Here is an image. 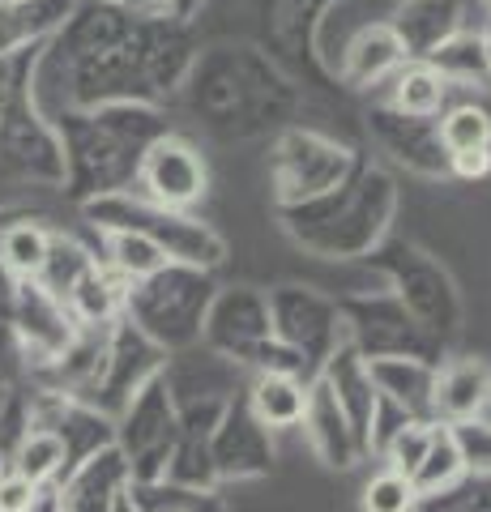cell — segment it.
Segmentation results:
<instances>
[{
	"instance_id": "obj_1",
	"label": "cell",
	"mask_w": 491,
	"mask_h": 512,
	"mask_svg": "<svg viewBox=\"0 0 491 512\" xmlns=\"http://www.w3.org/2000/svg\"><path fill=\"white\" fill-rule=\"evenodd\" d=\"M141 184H146V192L158 205H167V210H184V205L201 201L205 163H201V154L188 146V141L163 137V141H154L146 163H141Z\"/></svg>"
},
{
	"instance_id": "obj_2",
	"label": "cell",
	"mask_w": 491,
	"mask_h": 512,
	"mask_svg": "<svg viewBox=\"0 0 491 512\" xmlns=\"http://www.w3.org/2000/svg\"><path fill=\"white\" fill-rule=\"evenodd\" d=\"M432 406L449 423H470L491 406V367L483 359H457L436 376Z\"/></svg>"
},
{
	"instance_id": "obj_3",
	"label": "cell",
	"mask_w": 491,
	"mask_h": 512,
	"mask_svg": "<svg viewBox=\"0 0 491 512\" xmlns=\"http://www.w3.org/2000/svg\"><path fill=\"white\" fill-rule=\"evenodd\" d=\"M252 410L269 427H295L308 410V393L291 376H261L257 389H252Z\"/></svg>"
},
{
	"instance_id": "obj_4",
	"label": "cell",
	"mask_w": 491,
	"mask_h": 512,
	"mask_svg": "<svg viewBox=\"0 0 491 512\" xmlns=\"http://www.w3.org/2000/svg\"><path fill=\"white\" fill-rule=\"evenodd\" d=\"M445 77H440L432 64H410V69L398 73L393 82V107L402 116H436L440 103H445Z\"/></svg>"
},
{
	"instance_id": "obj_5",
	"label": "cell",
	"mask_w": 491,
	"mask_h": 512,
	"mask_svg": "<svg viewBox=\"0 0 491 512\" xmlns=\"http://www.w3.org/2000/svg\"><path fill=\"white\" fill-rule=\"evenodd\" d=\"M462 470H466L462 448H457V440H453V427H445V431H432V444H427L419 470L410 474V483H415L419 495H432V491H440V487L457 483V478H462Z\"/></svg>"
},
{
	"instance_id": "obj_6",
	"label": "cell",
	"mask_w": 491,
	"mask_h": 512,
	"mask_svg": "<svg viewBox=\"0 0 491 512\" xmlns=\"http://www.w3.org/2000/svg\"><path fill=\"white\" fill-rule=\"evenodd\" d=\"M47 256H52V235L35 222H18V227H9L0 235V261H5L13 274L22 278H39Z\"/></svg>"
},
{
	"instance_id": "obj_7",
	"label": "cell",
	"mask_w": 491,
	"mask_h": 512,
	"mask_svg": "<svg viewBox=\"0 0 491 512\" xmlns=\"http://www.w3.org/2000/svg\"><path fill=\"white\" fill-rule=\"evenodd\" d=\"M440 141L449 154L462 150H491V111L479 103H462L440 120Z\"/></svg>"
},
{
	"instance_id": "obj_8",
	"label": "cell",
	"mask_w": 491,
	"mask_h": 512,
	"mask_svg": "<svg viewBox=\"0 0 491 512\" xmlns=\"http://www.w3.org/2000/svg\"><path fill=\"white\" fill-rule=\"evenodd\" d=\"M112 261L124 278H154L167 265V252L146 231H116L112 235Z\"/></svg>"
},
{
	"instance_id": "obj_9",
	"label": "cell",
	"mask_w": 491,
	"mask_h": 512,
	"mask_svg": "<svg viewBox=\"0 0 491 512\" xmlns=\"http://www.w3.org/2000/svg\"><path fill=\"white\" fill-rule=\"evenodd\" d=\"M60 466H65V440L56 431H30L18 444V457H13V470L26 474L30 483H47Z\"/></svg>"
},
{
	"instance_id": "obj_10",
	"label": "cell",
	"mask_w": 491,
	"mask_h": 512,
	"mask_svg": "<svg viewBox=\"0 0 491 512\" xmlns=\"http://www.w3.org/2000/svg\"><path fill=\"white\" fill-rule=\"evenodd\" d=\"M402 60V39L389 35V30H368L359 35L355 52H351V77L355 82H368V77H380L385 69Z\"/></svg>"
},
{
	"instance_id": "obj_11",
	"label": "cell",
	"mask_w": 491,
	"mask_h": 512,
	"mask_svg": "<svg viewBox=\"0 0 491 512\" xmlns=\"http://www.w3.org/2000/svg\"><path fill=\"white\" fill-rule=\"evenodd\" d=\"M415 500H419V491H415V483H410L406 474L380 470L372 483L363 487L359 508L363 512H410V508H415Z\"/></svg>"
},
{
	"instance_id": "obj_12",
	"label": "cell",
	"mask_w": 491,
	"mask_h": 512,
	"mask_svg": "<svg viewBox=\"0 0 491 512\" xmlns=\"http://www.w3.org/2000/svg\"><path fill=\"white\" fill-rule=\"evenodd\" d=\"M432 431L436 427H423V423H406L398 427V436L389 440V470H398V474H415L419 470V461L427 453V444H432Z\"/></svg>"
},
{
	"instance_id": "obj_13",
	"label": "cell",
	"mask_w": 491,
	"mask_h": 512,
	"mask_svg": "<svg viewBox=\"0 0 491 512\" xmlns=\"http://www.w3.org/2000/svg\"><path fill=\"white\" fill-rule=\"evenodd\" d=\"M453 440L462 448L466 470H487L491 466V427L470 419V423H453Z\"/></svg>"
},
{
	"instance_id": "obj_14",
	"label": "cell",
	"mask_w": 491,
	"mask_h": 512,
	"mask_svg": "<svg viewBox=\"0 0 491 512\" xmlns=\"http://www.w3.org/2000/svg\"><path fill=\"white\" fill-rule=\"evenodd\" d=\"M35 504H39V483H30L18 470L0 478V512H35Z\"/></svg>"
},
{
	"instance_id": "obj_15",
	"label": "cell",
	"mask_w": 491,
	"mask_h": 512,
	"mask_svg": "<svg viewBox=\"0 0 491 512\" xmlns=\"http://www.w3.org/2000/svg\"><path fill=\"white\" fill-rule=\"evenodd\" d=\"M73 299H77V308L86 312V320H103L107 312H112V299H116V295H112V286H107V282L90 269V274H86L82 282H77Z\"/></svg>"
},
{
	"instance_id": "obj_16",
	"label": "cell",
	"mask_w": 491,
	"mask_h": 512,
	"mask_svg": "<svg viewBox=\"0 0 491 512\" xmlns=\"http://www.w3.org/2000/svg\"><path fill=\"white\" fill-rule=\"evenodd\" d=\"M453 158V171L462 180H483L491 171V150H462V154H449Z\"/></svg>"
},
{
	"instance_id": "obj_17",
	"label": "cell",
	"mask_w": 491,
	"mask_h": 512,
	"mask_svg": "<svg viewBox=\"0 0 491 512\" xmlns=\"http://www.w3.org/2000/svg\"><path fill=\"white\" fill-rule=\"evenodd\" d=\"M5 474H9V470H5V457H0V478H5Z\"/></svg>"
}]
</instances>
